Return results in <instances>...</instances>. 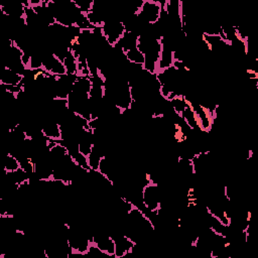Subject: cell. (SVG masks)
Wrapping results in <instances>:
<instances>
[{"mask_svg":"<svg viewBox=\"0 0 258 258\" xmlns=\"http://www.w3.org/2000/svg\"><path fill=\"white\" fill-rule=\"evenodd\" d=\"M141 202L144 208L155 217L159 216L161 209L160 191L158 184L152 180L144 183L141 188Z\"/></svg>","mask_w":258,"mask_h":258,"instance_id":"6da1fadb","label":"cell"},{"mask_svg":"<svg viewBox=\"0 0 258 258\" xmlns=\"http://www.w3.org/2000/svg\"><path fill=\"white\" fill-rule=\"evenodd\" d=\"M102 37L112 48H116L120 40L126 33V28L123 21L106 20L104 26L100 29Z\"/></svg>","mask_w":258,"mask_h":258,"instance_id":"7a4b0ae2","label":"cell"},{"mask_svg":"<svg viewBox=\"0 0 258 258\" xmlns=\"http://www.w3.org/2000/svg\"><path fill=\"white\" fill-rule=\"evenodd\" d=\"M163 3L156 0H143V6L139 17L148 24H157L162 16Z\"/></svg>","mask_w":258,"mask_h":258,"instance_id":"3957f363","label":"cell"},{"mask_svg":"<svg viewBox=\"0 0 258 258\" xmlns=\"http://www.w3.org/2000/svg\"><path fill=\"white\" fill-rule=\"evenodd\" d=\"M92 244L96 246L103 254L114 257L115 253V243L112 236L101 234V235H94L91 239Z\"/></svg>","mask_w":258,"mask_h":258,"instance_id":"277c9868","label":"cell"},{"mask_svg":"<svg viewBox=\"0 0 258 258\" xmlns=\"http://www.w3.org/2000/svg\"><path fill=\"white\" fill-rule=\"evenodd\" d=\"M25 79V75L17 73L8 67H4V71L0 77L1 86H10V87H20Z\"/></svg>","mask_w":258,"mask_h":258,"instance_id":"5b68a950","label":"cell"},{"mask_svg":"<svg viewBox=\"0 0 258 258\" xmlns=\"http://www.w3.org/2000/svg\"><path fill=\"white\" fill-rule=\"evenodd\" d=\"M41 135L51 141H62V129L59 123H47L40 128Z\"/></svg>","mask_w":258,"mask_h":258,"instance_id":"8992f818","label":"cell"},{"mask_svg":"<svg viewBox=\"0 0 258 258\" xmlns=\"http://www.w3.org/2000/svg\"><path fill=\"white\" fill-rule=\"evenodd\" d=\"M20 169H21V164H20L19 159L15 155H13L11 152H8L5 157V160H4V169L3 170H4L5 174L13 173Z\"/></svg>","mask_w":258,"mask_h":258,"instance_id":"52a82bcc","label":"cell"}]
</instances>
